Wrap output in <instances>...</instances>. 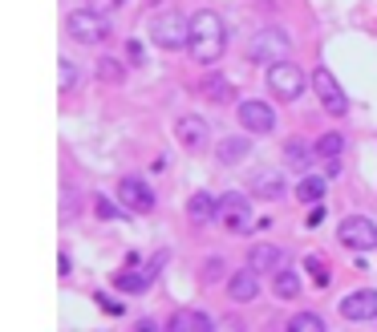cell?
Returning a JSON list of instances; mask_svg holds the SVG:
<instances>
[{
	"label": "cell",
	"instance_id": "1",
	"mask_svg": "<svg viewBox=\"0 0 377 332\" xmlns=\"http://www.w3.org/2000/svg\"><path fill=\"white\" fill-rule=\"evenodd\" d=\"M223 49H228V37H223L219 13L199 8L195 17H191V45H187V53L195 57L199 65H215V61L223 57Z\"/></svg>",
	"mask_w": 377,
	"mask_h": 332
},
{
	"label": "cell",
	"instance_id": "2",
	"mask_svg": "<svg viewBox=\"0 0 377 332\" xmlns=\"http://www.w3.org/2000/svg\"><path fill=\"white\" fill-rule=\"evenodd\" d=\"M66 29L73 41H82V45H101V41H110V20L101 8H78V13H69Z\"/></svg>",
	"mask_w": 377,
	"mask_h": 332
},
{
	"label": "cell",
	"instance_id": "3",
	"mask_svg": "<svg viewBox=\"0 0 377 332\" xmlns=\"http://www.w3.org/2000/svg\"><path fill=\"white\" fill-rule=\"evenodd\" d=\"M150 41L154 45H163V49H187L191 45V20L183 17V13H159L154 25H150Z\"/></svg>",
	"mask_w": 377,
	"mask_h": 332
},
{
	"label": "cell",
	"instance_id": "4",
	"mask_svg": "<svg viewBox=\"0 0 377 332\" xmlns=\"http://www.w3.org/2000/svg\"><path fill=\"white\" fill-rule=\"evenodd\" d=\"M304 69L292 65L288 57L284 61H276V65H268V89H272V98L276 101H296L300 94H304Z\"/></svg>",
	"mask_w": 377,
	"mask_h": 332
},
{
	"label": "cell",
	"instance_id": "5",
	"mask_svg": "<svg viewBox=\"0 0 377 332\" xmlns=\"http://www.w3.org/2000/svg\"><path fill=\"white\" fill-rule=\"evenodd\" d=\"M247 57L264 69L284 61V57H288V33H284V29H260V33L252 37V45H247Z\"/></svg>",
	"mask_w": 377,
	"mask_h": 332
},
{
	"label": "cell",
	"instance_id": "6",
	"mask_svg": "<svg viewBox=\"0 0 377 332\" xmlns=\"http://www.w3.org/2000/svg\"><path fill=\"white\" fill-rule=\"evenodd\" d=\"M219 223H223L231 235H244L247 227H252V199H247L244 191H228V195L219 199Z\"/></svg>",
	"mask_w": 377,
	"mask_h": 332
},
{
	"label": "cell",
	"instance_id": "7",
	"mask_svg": "<svg viewBox=\"0 0 377 332\" xmlns=\"http://www.w3.org/2000/svg\"><path fill=\"white\" fill-rule=\"evenodd\" d=\"M337 239L353 251H369V248H377V223L369 215H349V219H341Z\"/></svg>",
	"mask_w": 377,
	"mask_h": 332
},
{
	"label": "cell",
	"instance_id": "8",
	"mask_svg": "<svg viewBox=\"0 0 377 332\" xmlns=\"http://www.w3.org/2000/svg\"><path fill=\"white\" fill-rule=\"evenodd\" d=\"M312 89H316V98H321V106H325L328 114H345V110H349V98H345V89L337 85V77H333L325 65L312 69Z\"/></svg>",
	"mask_w": 377,
	"mask_h": 332
},
{
	"label": "cell",
	"instance_id": "9",
	"mask_svg": "<svg viewBox=\"0 0 377 332\" xmlns=\"http://www.w3.org/2000/svg\"><path fill=\"white\" fill-rule=\"evenodd\" d=\"M118 203H122L126 211H134V215H147V211H154V191H150L142 179L126 174V179L118 183Z\"/></svg>",
	"mask_w": 377,
	"mask_h": 332
},
{
	"label": "cell",
	"instance_id": "10",
	"mask_svg": "<svg viewBox=\"0 0 377 332\" xmlns=\"http://www.w3.org/2000/svg\"><path fill=\"white\" fill-rule=\"evenodd\" d=\"M240 126L252 134H272L276 130V110L268 101H240Z\"/></svg>",
	"mask_w": 377,
	"mask_h": 332
},
{
	"label": "cell",
	"instance_id": "11",
	"mask_svg": "<svg viewBox=\"0 0 377 332\" xmlns=\"http://www.w3.org/2000/svg\"><path fill=\"white\" fill-rule=\"evenodd\" d=\"M345 320H377V288H357L341 300Z\"/></svg>",
	"mask_w": 377,
	"mask_h": 332
},
{
	"label": "cell",
	"instance_id": "12",
	"mask_svg": "<svg viewBox=\"0 0 377 332\" xmlns=\"http://www.w3.org/2000/svg\"><path fill=\"white\" fill-rule=\"evenodd\" d=\"M228 292H231V300L235 304H247V300H256L260 296V272L247 264V267H240L235 276L228 280Z\"/></svg>",
	"mask_w": 377,
	"mask_h": 332
},
{
	"label": "cell",
	"instance_id": "13",
	"mask_svg": "<svg viewBox=\"0 0 377 332\" xmlns=\"http://www.w3.org/2000/svg\"><path fill=\"white\" fill-rule=\"evenodd\" d=\"M175 134H179V142L187 150H203V146H207V138H211L207 122H203V117H195V114L179 117V122H175Z\"/></svg>",
	"mask_w": 377,
	"mask_h": 332
},
{
	"label": "cell",
	"instance_id": "14",
	"mask_svg": "<svg viewBox=\"0 0 377 332\" xmlns=\"http://www.w3.org/2000/svg\"><path fill=\"white\" fill-rule=\"evenodd\" d=\"M171 332H211L215 328V320L207 312H195V308H183V312H175L171 320Z\"/></svg>",
	"mask_w": 377,
	"mask_h": 332
},
{
	"label": "cell",
	"instance_id": "15",
	"mask_svg": "<svg viewBox=\"0 0 377 332\" xmlns=\"http://www.w3.org/2000/svg\"><path fill=\"white\" fill-rule=\"evenodd\" d=\"M284 260H288V255H284L276 243H256V248H252V255H247V264L256 267V272H280V267H284Z\"/></svg>",
	"mask_w": 377,
	"mask_h": 332
},
{
	"label": "cell",
	"instance_id": "16",
	"mask_svg": "<svg viewBox=\"0 0 377 332\" xmlns=\"http://www.w3.org/2000/svg\"><path fill=\"white\" fill-rule=\"evenodd\" d=\"M187 215H191V223H211V219H219V199L207 191H195L187 203Z\"/></svg>",
	"mask_w": 377,
	"mask_h": 332
},
{
	"label": "cell",
	"instance_id": "17",
	"mask_svg": "<svg viewBox=\"0 0 377 332\" xmlns=\"http://www.w3.org/2000/svg\"><path fill=\"white\" fill-rule=\"evenodd\" d=\"M163 264H166V255H154V267H150V272H122V276H118V288H122V292H134V296L147 292L150 280H154V272Z\"/></svg>",
	"mask_w": 377,
	"mask_h": 332
},
{
	"label": "cell",
	"instance_id": "18",
	"mask_svg": "<svg viewBox=\"0 0 377 332\" xmlns=\"http://www.w3.org/2000/svg\"><path fill=\"white\" fill-rule=\"evenodd\" d=\"M252 195H260V199H280V195H284V170H260L256 183H252Z\"/></svg>",
	"mask_w": 377,
	"mask_h": 332
},
{
	"label": "cell",
	"instance_id": "19",
	"mask_svg": "<svg viewBox=\"0 0 377 332\" xmlns=\"http://www.w3.org/2000/svg\"><path fill=\"white\" fill-rule=\"evenodd\" d=\"M247 154H252V142H247V138H223V142H219V162L223 166L244 162Z\"/></svg>",
	"mask_w": 377,
	"mask_h": 332
},
{
	"label": "cell",
	"instance_id": "20",
	"mask_svg": "<svg viewBox=\"0 0 377 332\" xmlns=\"http://www.w3.org/2000/svg\"><path fill=\"white\" fill-rule=\"evenodd\" d=\"M296 199H300V203H321V199H325V179L304 170V179L296 183Z\"/></svg>",
	"mask_w": 377,
	"mask_h": 332
},
{
	"label": "cell",
	"instance_id": "21",
	"mask_svg": "<svg viewBox=\"0 0 377 332\" xmlns=\"http://www.w3.org/2000/svg\"><path fill=\"white\" fill-rule=\"evenodd\" d=\"M284 158L300 170H312V158H316V146H304L300 138H288V146H284Z\"/></svg>",
	"mask_w": 377,
	"mask_h": 332
},
{
	"label": "cell",
	"instance_id": "22",
	"mask_svg": "<svg viewBox=\"0 0 377 332\" xmlns=\"http://www.w3.org/2000/svg\"><path fill=\"white\" fill-rule=\"evenodd\" d=\"M272 288H276L280 300H292L300 292V276H296L292 267H280V272H272Z\"/></svg>",
	"mask_w": 377,
	"mask_h": 332
},
{
	"label": "cell",
	"instance_id": "23",
	"mask_svg": "<svg viewBox=\"0 0 377 332\" xmlns=\"http://www.w3.org/2000/svg\"><path fill=\"white\" fill-rule=\"evenodd\" d=\"M341 150H345V134H337V130L321 134V142H316V154H321V158H341Z\"/></svg>",
	"mask_w": 377,
	"mask_h": 332
},
{
	"label": "cell",
	"instance_id": "24",
	"mask_svg": "<svg viewBox=\"0 0 377 332\" xmlns=\"http://www.w3.org/2000/svg\"><path fill=\"white\" fill-rule=\"evenodd\" d=\"M288 328L292 332H325V320L316 312H296L292 320H288Z\"/></svg>",
	"mask_w": 377,
	"mask_h": 332
},
{
	"label": "cell",
	"instance_id": "25",
	"mask_svg": "<svg viewBox=\"0 0 377 332\" xmlns=\"http://www.w3.org/2000/svg\"><path fill=\"white\" fill-rule=\"evenodd\" d=\"M98 77H101V82H110V85L126 82V73H122V65H118L114 57H101V61H98Z\"/></svg>",
	"mask_w": 377,
	"mask_h": 332
},
{
	"label": "cell",
	"instance_id": "26",
	"mask_svg": "<svg viewBox=\"0 0 377 332\" xmlns=\"http://www.w3.org/2000/svg\"><path fill=\"white\" fill-rule=\"evenodd\" d=\"M57 73H61V77H57L61 94H69V89H73V82H78V65H73L69 57H61V61H57Z\"/></svg>",
	"mask_w": 377,
	"mask_h": 332
},
{
	"label": "cell",
	"instance_id": "27",
	"mask_svg": "<svg viewBox=\"0 0 377 332\" xmlns=\"http://www.w3.org/2000/svg\"><path fill=\"white\" fill-rule=\"evenodd\" d=\"M203 94H207V98H215V101H223V98H228V82H223L219 73H207V82H203Z\"/></svg>",
	"mask_w": 377,
	"mask_h": 332
},
{
	"label": "cell",
	"instance_id": "28",
	"mask_svg": "<svg viewBox=\"0 0 377 332\" xmlns=\"http://www.w3.org/2000/svg\"><path fill=\"white\" fill-rule=\"evenodd\" d=\"M219 276H223V260H219V255H211V260L203 264V283H215Z\"/></svg>",
	"mask_w": 377,
	"mask_h": 332
},
{
	"label": "cell",
	"instance_id": "29",
	"mask_svg": "<svg viewBox=\"0 0 377 332\" xmlns=\"http://www.w3.org/2000/svg\"><path fill=\"white\" fill-rule=\"evenodd\" d=\"M309 272H312V280L316 283H328V272H325V260H321V255H312L309 260Z\"/></svg>",
	"mask_w": 377,
	"mask_h": 332
},
{
	"label": "cell",
	"instance_id": "30",
	"mask_svg": "<svg viewBox=\"0 0 377 332\" xmlns=\"http://www.w3.org/2000/svg\"><path fill=\"white\" fill-rule=\"evenodd\" d=\"M126 49H130V61H134V65H147V45H142V41H130Z\"/></svg>",
	"mask_w": 377,
	"mask_h": 332
},
{
	"label": "cell",
	"instance_id": "31",
	"mask_svg": "<svg viewBox=\"0 0 377 332\" xmlns=\"http://www.w3.org/2000/svg\"><path fill=\"white\" fill-rule=\"evenodd\" d=\"M98 304H101V308H106L110 316H122V304H118V300H110V296H98Z\"/></svg>",
	"mask_w": 377,
	"mask_h": 332
},
{
	"label": "cell",
	"instance_id": "32",
	"mask_svg": "<svg viewBox=\"0 0 377 332\" xmlns=\"http://www.w3.org/2000/svg\"><path fill=\"white\" fill-rule=\"evenodd\" d=\"M98 215H101V219H118L122 211H118V207H110L106 199H98Z\"/></svg>",
	"mask_w": 377,
	"mask_h": 332
},
{
	"label": "cell",
	"instance_id": "33",
	"mask_svg": "<svg viewBox=\"0 0 377 332\" xmlns=\"http://www.w3.org/2000/svg\"><path fill=\"white\" fill-rule=\"evenodd\" d=\"M85 4H89V8H101V13H106V8H122V0H85Z\"/></svg>",
	"mask_w": 377,
	"mask_h": 332
}]
</instances>
